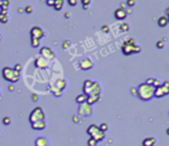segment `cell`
<instances>
[{
	"label": "cell",
	"mask_w": 169,
	"mask_h": 146,
	"mask_svg": "<svg viewBox=\"0 0 169 146\" xmlns=\"http://www.w3.org/2000/svg\"><path fill=\"white\" fill-rule=\"evenodd\" d=\"M129 29H130L129 23H122L121 24V31L122 32H127V31H129Z\"/></svg>",
	"instance_id": "obj_25"
},
{
	"label": "cell",
	"mask_w": 169,
	"mask_h": 146,
	"mask_svg": "<svg viewBox=\"0 0 169 146\" xmlns=\"http://www.w3.org/2000/svg\"><path fill=\"white\" fill-rule=\"evenodd\" d=\"M146 83L150 84V85H152L153 88H158V86H160V85L162 84V82H161L159 78H153V77L147 78V79H146Z\"/></svg>",
	"instance_id": "obj_18"
},
{
	"label": "cell",
	"mask_w": 169,
	"mask_h": 146,
	"mask_svg": "<svg viewBox=\"0 0 169 146\" xmlns=\"http://www.w3.org/2000/svg\"><path fill=\"white\" fill-rule=\"evenodd\" d=\"M70 44H72V43H70V40L65 41V43H63V46H62V47H63V50H67V48L70 46Z\"/></svg>",
	"instance_id": "obj_35"
},
{
	"label": "cell",
	"mask_w": 169,
	"mask_h": 146,
	"mask_svg": "<svg viewBox=\"0 0 169 146\" xmlns=\"http://www.w3.org/2000/svg\"><path fill=\"white\" fill-rule=\"evenodd\" d=\"M8 5H9V0H3L2 1V5H1L2 10H7L8 9Z\"/></svg>",
	"instance_id": "obj_29"
},
{
	"label": "cell",
	"mask_w": 169,
	"mask_h": 146,
	"mask_svg": "<svg viewBox=\"0 0 169 146\" xmlns=\"http://www.w3.org/2000/svg\"><path fill=\"white\" fill-rule=\"evenodd\" d=\"M24 12H25L27 14H31V13L33 12V7H32L31 5H28V6L24 8Z\"/></svg>",
	"instance_id": "obj_30"
},
{
	"label": "cell",
	"mask_w": 169,
	"mask_h": 146,
	"mask_svg": "<svg viewBox=\"0 0 169 146\" xmlns=\"http://www.w3.org/2000/svg\"><path fill=\"white\" fill-rule=\"evenodd\" d=\"M140 51H142L140 46L139 45H136V41L132 38H129L122 45V53L124 55H131L134 53H139Z\"/></svg>",
	"instance_id": "obj_3"
},
{
	"label": "cell",
	"mask_w": 169,
	"mask_h": 146,
	"mask_svg": "<svg viewBox=\"0 0 169 146\" xmlns=\"http://www.w3.org/2000/svg\"><path fill=\"white\" fill-rule=\"evenodd\" d=\"M14 69H15L16 71H21V69H22V65H21V63H16V65L14 66Z\"/></svg>",
	"instance_id": "obj_36"
},
{
	"label": "cell",
	"mask_w": 169,
	"mask_h": 146,
	"mask_svg": "<svg viewBox=\"0 0 169 146\" xmlns=\"http://www.w3.org/2000/svg\"><path fill=\"white\" fill-rule=\"evenodd\" d=\"M65 17H66V18H69V17H70V13H66V14H65Z\"/></svg>",
	"instance_id": "obj_43"
},
{
	"label": "cell",
	"mask_w": 169,
	"mask_h": 146,
	"mask_svg": "<svg viewBox=\"0 0 169 146\" xmlns=\"http://www.w3.org/2000/svg\"><path fill=\"white\" fill-rule=\"evenodd\" d=\"M167 24H168V18H167V16H161V17H159V20H158V25H159V26L165 28V26H167Z\"/></svg>",
	"instance_id": "obj_20"
},
{
	"label": "cell",
	"mask_w": 169,
	"mask_h": 146,
	"mask_svg": "<svg viewBox=\"0 0 169 146\" xmlns=\"http://www.w3.org/2000/svg\"><path fill=\"white\" fill-rule=\"evenodd\" d=\"M167 135H169V128L167 129Z\"/></svg>",
	"instance_id": "obj_45"
},
{
	"label": "cell",
	"mask_w": 169,
	"mask_h": 146,
	"mask_svg": "<svg viewBox=\"0 0 169 146\" xmlns=\"http://www.w3.org/2000/svg\"><path fill=\"white\" fill-rule=\"evenodd\" d=\"M169 94V81L162 82V84L154 89V97L155 98H162Z\"/></svg>",
	"instance_id": "obj_7"
},
{
	"label": "cell",
	"mask_w": 169,
	"mask_h": 146,
	"mask_svg": "<svg viewBox=\"0 0 169 146\" xmlns=\"http://www.w3.org/2000/svg\"><path fill=\"white\" fill-rule=\"evenodd\" d=\"M30 38H36V39H42L43 37H45V31L40 28V26H38V25H35V26H32L31 28V30H30Z\"/></svg>",
	"instance_id": "obj_10"
},
{
	"label": "cell",
	"mask_w": 169,
	"mask_h": 146,
	"mask_svg": "<svg viewBox=\"0 0 169 146\" xmlns=\"http://www.w3.org/2000/svg\"><path fill=\"white\" fill-rule=\"evenodd\" d=\"M166 15H167V18H168V23H169V8H167V10H166Z\"/></svg>",
	"instance_id": "obj_42"
},
{
	"label": "cell",
	"mask_w": 169,
	"mask_h": 146,
	"mask_svg": "<svg viewBox=\"0 0 169 146\" xmlns=\"http://www.w3.org/2000/svg\"><path fill=\"white\" fill-rule=\"evenodd\" d=\"M30 40H31V46H32L33 48H36V47H38V46L40 45V39H36V38H30Z\"/></svg>",
	"instance_id": "obj_24"
},
{
	"label": "cell",
	"mask_w": 169,
	"mask_h": 146,
	"mask_svg": "<svg viewBox=\"0 0 169 146\" xmlns=\"http://www.w3.org/2000/svg\"><path fill=\"white\" fill-rule=\"evenodd\" d=\"M86 132H87V135H89L91 138L95 139L97 142H101V141H104L105 137H106V132L101 131L100 128H99L98 126H95V124H91V126H89Z\"/></svg>",
	"instance_id": "obj_5"
},
{
	"label": "cell",
	"mask_w": 169,
	"mask_h": 146,
	"mask_svg": "<svg viewBox=\"0 0 169 146\" xmlns=\"http://www.w3.org/2000/svg\"><path fill=\"white\" fill-rule=\"evenodd\" d=\"M31 124V128L33 130H44L47 126L46 121L45 120H42V121H37V122H33V123H30Z\"/></svg>",
	"instance_id": "obj_14"
},
{
	"label": "cell",
	"mask_w": 169,
	"mask_h": 146,
	"mask_svg": "<svg viewBox=\"0 0 169 146\" xmlns=\"http://www.w3.org/2000/svg\"><path fill=\"white\" fill-rule=\"evenodd\" d=\"M1 73H2V77L12 84H15L16 82H18L21 77L20 71H16L14 68H10V67H3Z\"/></svg>",
	"instance_id": "obj_4"
},
{
	"label": "cell",
	"mask_w": 169,
	"mask_h": 146,
	"mask_svg": "<svg viewBox=\"0 0 169 146\" xmlns=\"http://www.w3.org/2000/svg\"><path fill=\"white\" fill-rule=\"evenodd\" d=\"M78 114H80L82 117L90 116V115L92 114V105H89L87 103L81 104V105H80V108H78Z\"/></svg>",
	"instance_id": "obj_9"
},
{
	"label": "cell",
	"mask_w": 169,
	"mask_h": 146,
	"mask_svg": "<svg viewBox=\"0 0 169 146\" xmlns=\"http://www.w3.org/2000/svg\"><path fill=\"white\" fill-rule=\"evenodd\" d=\"M8 90L12 92V91H14L15 90V88H14V84H9V86H8Z\"/></svg>",
	"instance_id": "obj_39"
},
{
	"label": "cell",
	"mask_w": 169,
	"mask_h": 146,
	"mask_svg": "<svg viewBox=\"0 0 169 146\" xmlns=\"http://www.w3.org/2000/svg\"><path fill=\"white\" fill-rule=\"evenodd\" d=\"M127 15H128V13L124 8H117L114 12V16H115L116 20H124L127 17Z\"/></svg>",
	"instance_id": "obj_15"
},
{
	"label": "cell",
	"mask_w": 169,
	"mask_h": 146,
	"mask_svg": "<svg viewBox=\"0 0 169 146\" xmlns=\"http://www.w3.org/2000/svg\"><path fill=\"white\" fill-rule=\"evenodd\" d=\"M100 97H101V94H90V96H87V98H86V103H87L89 105H93V104H95L97 101H99Z\"/></svg>",
	"instance_id": "obj_17"
},
{
	"label": "cell",
	"mask_w": 169,
	"mask_h": 146,
	"mask_svg": "<svg viewBox=\"0 0 169 146\" xmlns=\"http://www.w3.org/2000/svg\"><path fill=\"white\" fill-rule=\"evenodd\" d=\"M63 3H65V0H54V5H53V8L55 10H61L62 7H63Z\"/></svg>",
	"instance_id": "obj_21"
},
{
	"label": "cell",
	"mask_w": 169,
	"mask_h": 146,
	"mask_svg": "<svg viewBox=\"0 0 169 146\" xmlns=\"http://www.w3.org/2000/svg\"><path fill=\"white\" fill-rule=\"evenodd\" d=\"M67 1H68V3H69L70 6H73V7L76 6V5L78 3V0H67Z\"/></svg>",
	"instance_id": "obj_34"
},
{
	"label": "cell",
	"mask_w": 169,
	"mask_h": 146,
	"mask_svg": "<svg viewBox=\"0 0 169 146\" xmlns=\"http://www.w3.org/2000/svg\"><path fill=\"white\" fill-rule=\"evenodd\" d=\"M93 66H94V62H93V60L90 59V58H84V59H82L81 62H80V68H81L82 70H90V69L93 68Z\"/></svg>",
	"instance_id": "obj_11"
},
{
	"label": "cell",
	"mask_w": 169,
	"mask_h": 146,
	"mask_svg": "<svg viewBox=\"0 0 169 146\" xmlns=\"http://www.w3.org/2000/svg\"><path fill=\"white\" fill-rule=\"evenodd\" d=\"M73 121H74V122H80V121H78V116H74V117H73Z\"/></svg>",
	"instance_id": "obj_41"
},
{
	"label": "cell",
	"mask_w": 169,
	"mask_h": 146,
	"mask_svg": "<svg viewBox=\"0 0 169 146\" xmlns=\"http://www.w3.org/2000/svg\"><path fill=\"white\" fill-rule=\"evenodd\" d=\"M2 123H3L5 126H9V124L12 123V117H10V116H5V117L2 119Z\"/></svg>",
	"instance_id": "obj_26"
},
{
	"label": "cell",
	"mask_w": 169,
	"mask_h": 146,
	"mask_svg": "<svg viewBox=\"0 0 169 146\" xmlns=\"http://www.w3.org/2000/svg\"><path fill=\"white\" fill-rule=\"evenodd\" d=\"M42 120H45V113L43 111L42 107H35L32 109V112L30 113L29 115V122L30 123H33V122H37V121H42Z\"/></svg>",
	"instance_id": "obj_6"
},
{
	"label": "cell",
	"mask_w": 169,
	"mask_h": 146,
	"mask_svg": "<svg viewBox=\"0 0 169 146\" xmlns=\"http://www.w3.org/2000/svg\"><path fill=\"white\" fill-rule=\"evenodd\" d=\"M86 98H87V96L86 94H84V93H82V94H78L77 97H76V103L77 104H84V103H86Z\"/></svg>",
	"instance_id": "obj_23"
},
{
	"label": "cell",
	"mask_w": 169,
	"mask_h": 146,
	"mask_svg": "<svg viewBox=\"0 0 169 146\" xmlns=\"http://www.w3.org/2000/svg\"><path fill=\"white\" fill-rule=\"evenodd\" d=\"M66 86H67V81H66V79H62V78L57 79V81H55V88L53 89V93H54L55 91L62 92V91L65 90Z\"/></svg>",
	"instance_id": "obj_13"
},
{
	"label": "cell",
	"mask_w": 169,
	"mask_h": 146,
	"mask_svg": "<svg viewBox=\"0 0 169 146\" xmlns=\"http://www.w3.org/2000/svg\"><path fill=\"white\" fill-rule=\"evenodd\" d=\"M35 146H48V139L45 136H39L35 141Z\"/></svg>",
	"instance_id": "obj_16"
},
{
	"label": "cell",
	"mask_w": 169,
	"mask_h": 146,
	"mask_svg": "<svg viewBox=\"0 0 169 146\" xmlns=\"http://www.w3.org/2000/svg\"><path fill=\"white\" fill-rule=\"evenodd\" d=\"M1 38H2V36H1V35H0V40H1Z\"/></svg>",
	"instance_id": "obj_46"
},
{
	"label": "cell",
	"mask_w": 169,
	"mask_h": 146,
	"mask_svg": "<svg viewBox=\"0 0 169 146\" xmlns=\"http://www.w3.org/2000/svg\"><path fill=\"white\" fill-rule=\"evenodd\" d=\"M154 89L152 85L147 84L146 82L140 83L137 88V96L143 101H149L154 97Z\"/></svg>",
	"instance_id": "obj_1"
},
{
	"label": "cell",
	"mask_w": 169,
	"mask_h": 146,
	"mask_svg": "<svg viewBox=\"0 0 169 146\" xmlns=\"http://www.w3.org/2000/svg\"><path fill=\"white\" fill-rule=\"evenodd\" d=\"M157 47H158L159 50L164 48V47H165V43H164L162 40H158V41H157Z\"/></svg>",
	"instance_id": "obj_32"
},
{
	"label": "cell",
	"mask_w": 169,
	"mask_h": 146,
	"mask_svg": "<svg viewBox=\"0 0 169 146\" xmlns=\"http://www.w3.org/2000/svg\"><path fill=\"white\" fill-rule=\"evenodd\" d=\"M98 144V142L95 141V139H93V138H89V141H87V146H97Z\"/></svg>",
	"instance_id": "obj_28"
},
{
	"label": "cell",
	"mask_w": 169,
	"mask_h": 146,
	"mask_svg": "<svg viewBox=\"0 0 169 146\" xmlns=\"http://www.w3.org/2000/svg\"><path fill=\"white\" fill-rule=\"evenodd\" d=\"M82 2V6H83V9H87L90 3H91V0H81Z\"/></svg>",
	"instance_id": "obj_27"
},
{
	"label": "cell",
	"mask_w": 169,
	"mask_h": 146,
	"mask_svg": "<svg viewBox=\"0 0 169 146\" xmlns=\"http://www.w3.org/2000/svg\"><path fill=\"white\" fill-rule=\"evenodd\" d=\"M2 1H3V0H0V7H1V5H2Z\"/></svg>",
	"instance_id": "obj_44"
},
{
	"label": "cell",
	"mask_w": 169,
	"mask_h": 146,
	"mask_svg": "<svg viewBox=\"0 0 169 146\" xmlns=\"http://www.w3.org/2000/svg\"><path fill=\"white\" fill-rule=\"evenodd\" d=\"M32 99H33V101H37L38 96H37V94H32Z\"/></svg>",
	"instance_id": "obj_40"
},
{
	"label": "cell",
	"mask_w": 169,
	"mask_h": 146,
	"mask_svg": "<svg viewBox=\"0 0 169 146\" xmlns=\"http://www.w3.org/2000/svg\"><path fill=\"white\" fill-rule=\"evenodd\" d=\"M46 5L50 6V7H53V5H54V0H46Z\"/></svg>",
	"instance_id": "obj_37"
},
{
	"label": "cell",
	"mask_w": 169,
	"mask_h": 146,
	"mask_svg": "<svg viewBox=\"0 0 169 146\" xmlns=\"http://www.w3.org/2000/svg\"><path fill=\"white\" fill-rule=\"evenodd\" d=\"M99 128H100V130H101V131L106 132V131L108 130V124H107V123H101V124L99 126Z\"/></svg>",
	"instance_id": "obj_31"
},
{
	"label": "cell",
	"mask_w": 169,
	"mask_h": 146,
	"mask_svg": "<svg viewBox=\"0 0 169 146\" xmlns=\"http://www.w3.org/2000/svg\"><path fill=\"white\" fill-rule=\"evenodd\" d=\"M101 85L97 81L92 79H85L83 84V93L86 96L90 94H101Z\"/></svg>",
	"instance_id": "obj_2"
},
{
	"label": "cell",
	"mask_w": 169,
	"mask_h": 146,
	"mask_svg": "<svg viewBox=\"0 0 169 146\" xmlns=\"http://www.w3.org/2000/svg\"><path fill=\"white\" fill-rule=\"evenodd\" d=\"M127 5L128 7H134L136 5V0H127Z\"/></svg>",
	"instance_id": "obj_33"
},
{
	"label": "cell",
	"mask_w": 169,
	"mask_h": 146,
	"mask_svg": "<svg viewBox=\"0 0 169 146\" xmlns=\"http://www.w3.org/2000/svg\"><path fill=\"white\" fill-rule=\"evenodd\" d=\"M101 30H102L104 32H109V28H108V25H102Z\"/></svg>",
	"instance_id": "obj_38"
},
{
	"label": "cell",
	"mask_w": 169,
	"mask_h": 146,
	"mask_svg": "<svg viewBox=\"0 0 169 146\" xmlns=\"http://www.w3.org/2000/svg\"><path fill=\"white\" fill-rule=\"evenodd\" d=\"M155 142H157V139H155L154 137H147V138H145V139L143 141L142 145L143 146H154L155 145Z\"/></svg>",
	"instance_id": "obj_19"
},
{
	"label": "cell",
	"mask_w": 169,
	"mask_h": 146,
	"mask_svg": "<svg viewBox=\"0 0 169 146\" xmlns=\"http://www.w3.org/2000/svg\"><path fill=\"white\" fill-rule=\"evenodd\" d=\"M0 96H1V90H0Z\"/></svg>",
	"instance_id": "obj_47"
},
{
	"label": "cell",
	"mask_w": 169,
	"mask_h": 146,
	"mask_svg": "<svg viewBox=\"0 0 169 146\" xmlns=\"http://www.w3.org/2000/svg\"><path fill=\"white\" fill-rule=\"evenodd\" d=\"M39 53H40V56L45 58V59L48 60V61L55 59V52H54L51 47H48V46H44V47H42L40 51H39Z\"/></svg>",
	"instance_id": "obj_8"
},
{
	"label": "cell",
	"mask_w": 169,
	"mask_h": 146,
	"mask_svg": "<svg viewBox=\"0 0 169 146\" xmlns=\"http://www.w3.org/2000/svg\"><path fill=\"white\" fill-rule=\"evenodd\" d=\"M48 63H50V61L46 60L45 58L40 56V55H39L38 58L35 59V67H36V68H39V69H46V68L48 67Z\"/></svg>",
	"instance_id": "obj_12"
},
{
	"label": "cell",
	"mask_w": 169,
	"mask_h": 146,
	"mask_svg": "<svg viewBox=\"0 0 169 146\" xmlns=\"http://www.w3.org/2000/svg\"><path fill=\"white\" fill-rule=\"evenodd\" d=\"M0 22L1 23H7L8 22V14H7V10H2L0 12Z\"/></svg>",
	"instance_id": "obj_22"
}]
</instances>
